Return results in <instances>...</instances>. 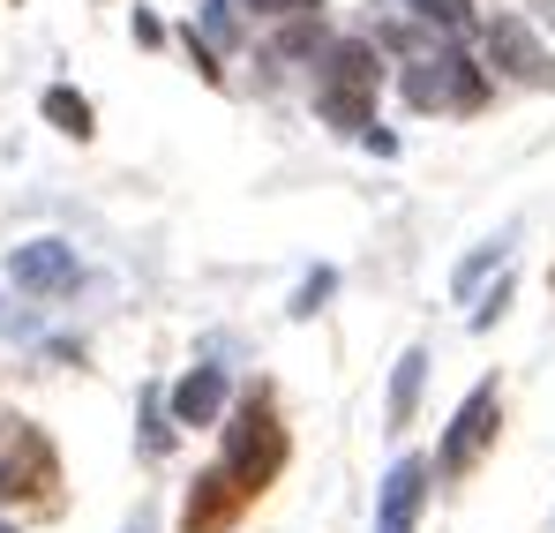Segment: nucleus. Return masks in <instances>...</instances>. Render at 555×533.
<instances>
[{
	"mask_svg": "<svg viewBox=\"0 0 555 533\" xmlns=\"http://www.w3.org/2000/svg\"><path fill=\"white\" fill-rule=\"evenodd\" d=\"M375 84H383V53L361 46V38H338L323 53V68H315V113L331 128H353L361 136L375 120Z\"/></svg>",
	"mask_w": 555,
	"mask_h": 533,
	"instance_id": "nucleus-1",
	"label": "nucleus"
},
{
	"mask_svg": "<svg viewBox=\"0 0 555 533\" xmlns=\"http://www.w3.org/2000/svg\"><path fill=\"white\" fill-rule=\"evenodd\" d=\"M278 466H285V429L271 421V398L256 391V398H241V414L225 421V473L256 496V488H271Z\"/></svg>",
	"mask_w": 555,
	"mask_h": 533,
	"instance_id": "nucleus-2",
	"label": "nucleus"
},
{
	"mask_svg": "<svg viewBox=\"0 0 555 533\" xmlns=\"http://www.w3.org/2000/svg\"><path fill=\"white\" fill-rule=\"evenodd\" d=\"M405 98H413L421 113H473V105L488 98V76H480V61H465L459 46L443 38V46H428V53L405 68Z\"/></svg>",
	"mask_w": 555,
	"mask_h": 533,
	"instance_id": "nucleus-3",
	"label": "nucleus"
},
{
	"mask_svg": "<svg viewBox=\"0 0 555 533\" xmlns=\"http://www.w3.org/2000/svg\"><path fill=\"white\" fill-rule=\"evenodd\" d=\"M495 421H503V406H495V383H473V398H465L459 414H451V429H443V444H436V473H473L480 466V450L495 436Z\"/></svg>",
	"mask_w": 555,
	"mask_h": 533,
	"instance_id": "nucleus-4",
	"label": "nucleus"
},
{
	"mask_svg": "<svg viewBox=\"0 0 555 533\" xmlns=\"http://www.w3.org/2000/svg\"><path fill=\"white\" fill-rule=\"evenodd\" d=\"M8 278H15L23 293H38V301H61V293H76L83 264H76L68 241H23V249L8 256Z\"/></svg>",
	"mask_w": 555,
	"mask_h": 533,
	"instance_id": "nucleus-5",
	"label": "nucleus"
},
{
	"mask_svg": "<svg viewBox=\"0 0 555 533\" xmlns=\"http://www.w3.org/2000/svg\"><path fill=\"white\" fill-rule=\"evenodd\" d=\"M480 46H488V61L503 68V76H518V84H555V61L548 46L518 23V15H488V30H480Z\"/></svg>",
	"mask_w": 555,
	"mask_h": 533,
	"instance_id": "nucleus-6",
	"label": "nucleus"
},
{
	"mask_svg": "<svg viewBox=\"0 0 555 533\" xmlns=\"http://www.w3.org/2000/svg\"><path fill=\"white\" fill-rule=\"evenodd\" d=\"M428 473L436 458H398L375 488V533H413L421 526V504H428Z\"/></svg>",
	"mask_w": 555,
	"mask_h": 533,
	"instance_id": "nucleus-7",
	"label": "nucleus"
},
{
	"mask_svg": "<svg viewBox=\"0 0 555 533\" xmlns=\"http://www.w3.org/2000/svg\"><path fill=\"white\" fill-rule=\"evenodd\" d=\"M166 406H173V421H181V429H210V421L225 414V368H218V360H195L181 383H173V398H166Z\"/></svg>",
	"mask_w": 555,
	"mask_h": 533,
	"instance_id": "nucleus-8",
	"label": "nucleus"
},
{
	"mask_svg": "<svg viewBox=\"0 0 555 533\" xmlns=\"http://www.w3.org/2000/svg\"><path fill=\"white\" fill-rule=\"evenodd\" d=\"M248 504V488L225 473V466H210L203 481H195V496H188V511H181V533H218L233 511Z\"/></svg>",
	"mask_w": 555,
	"mask_h": 533,
	"instance_id": "nucleus-9",
	"label": "nucleus"
},
{
	"mask_svg": "<svg viewBox=\"0 0 555 533\" xmlns=\"http://www.w3.org/2000/svg\"><path fill=\"white\" fill-rule=\"evenodd\" d=\"M421 383H428V354L413 346V354L398 360V376H390V421H383V429H405V421L421 414Z\"/></svg>",
	"mask_w": 555,
	"mask_h": 533,
	"instance_id": "nucleus-10",
	"label": "nucleus"
},
{
	"mask_svg": "<svg viewBox=\"0 0 555 533\" xmlns=\"http://www.w3.org/2000/svg\"><path fill=\"white\" fill-rule=\"evenodd\" d=\"M46 120H53L61 136H91V98L68 90V84H53V90H46Z\"/></svg>",
	"mask_w": 555,
	"mask_h": 533,
	"instance_id": "nucleus-11",
	"label": "nucleus"
},
{
	"mask_svg": "<svg viewBox=\"0 0 555 533\" xmlns=\"http://www.w3.org/2000/svg\"><path fill=\"white\" fill-rule=\"evenodd\" d=\"M503 256H511V233H503V241H488V249H473V256L459 264V278H451V285H459V301H473V293H480V278H488V270H503Z\"/></svg>",
	"mask_w": 555,
	"mask_h": 533,
	"instance_id": "nucleus-12",
	"label": "nucleus"
},
{
	"mask_svg": "<svg viewBox=\"0 0 555 533\" xmlns=\"http://www.w3.org/2000/svg\"><path fill=\"white\" fill-rule=\"evenodd\" d=\"M166 450H173V406L143 391V458H166Z\"/></svg>",
	"mask_w": 555,
	"mask_h": 533,
	"instance_id": "nucleus-13",
	"label": "nucleus"
},
{
	"mask_svg": "<svg viewBox=\"0 0 555 533\" xmlns=\"http://www.w3.org/2000/svg\"><path fill=\"white\" fill-rule=\"evenodd\" d=\"M331 285H338V270H308V278H300V293L285 301V316H293V323H308V316L331 301Z\"/></svg>",
	"mask_w": 555,
	"mask_h": 533,
	"instance_id": "nucleus-14",
	"label": "nucleus"
},
{
	"mask_svg": "<svg viewBox=\"0 0 555 533\" xmlns=\"http://www.w3.org/2000/svg\"><path fill=\"white\" fill-rule=\"evenodd\" d=\"M203 30H210L218 46H233V38H241V23H233V0H203Z\"/></svg>",
	"mask_w": 555,
	"mask_h": 533,
	"instance_id": "nucleus-15",
	"label": "nucleus"
},
{
	"mask_svg": "<svg viewBox=\"0 0 555 533\" xmlns=\"http://www.w3.org/2000/svg\"><path fill=\"white\" fill-rule=\"evenodd\" d=\"M503 301H511V285H503V278H495V293H480V308H473V331H488V323H495V316H503Z\"/></svg>",
	"mask_w": 555,
	"mask_h": 533,
	"instance_id": "nucleus-16",
	"label": "nucleus"
},
{
	"mask_svg": "<svg viewBox=\"0 0 555 533\" xmlns=\"http://www.w3.org/2000/svg\"><path fill=\"white\" fill-rule=\"evenodd\" d=\"M248 15H315V0H241Z\"/></svg>",
	"mask_w": 555,
	"mask_h": 533,
	"instance_id": "nucleus-17",
	"label": "nucleus"
},
{
	"mask_svg": "<svg viewBox=\"0 0 555 533\" xmlns=\"http://www.w3.org/2000/svg\"><path fill=\"white\" fill-rule=\"evenodd\" d=\"M128 533H143V526H128Z\"/></svg>",
	"mask_w": 555,
	"mask_h": 533,
	"instance_id": "nucleus-18",
	"label": "nucleus"
},
{
	"mask_svg": "<svg viewBox=\"0 0 555 533\" xmlns=\"http://www.w3.org/2000/svg\"><path fill=\"white\" fill-rule=\"evenodd\" d=\"M0 533H15V526H0Z\"/></svg>",
	"mask_w": 555,
	"mask_h": 533,
	"instance_id": "nucleus-19",
	"label": "nucleus"
}]
</instances>
